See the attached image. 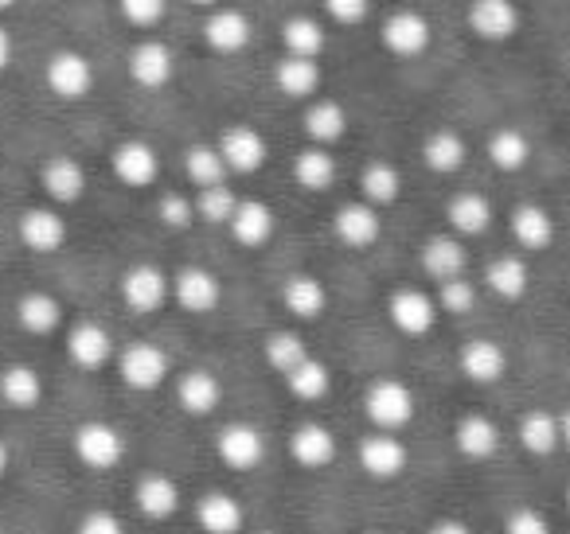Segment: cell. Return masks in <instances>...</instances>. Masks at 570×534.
Here are the masks:
<instances>
[{
  "instance_id": "ee69618b",
  "label": "cell",
  "mask_w": 570,
  "mask_h": 534,
  "mask_svg": "<svg viewBox=\"0 0 570 534\" xmlns=\"http://www.w3.org/2000/svg\"><path fill=\"white\" fill-rule=\"evenodd\" d=\"M184 172H188V180L196 184L199 191L227 180V165H223L215 145H191V149L184 152Z\"/></svg>"
},
{
  "instance_id": "2e32d148",
  "label": "cell",
  "mask_w": 570,
  "mask_h": 534,
  "mask_svg": "<svg viewBox=\"0 0 570 534\" xmlns=\"http://www.w3.org/2000/svg\"><path fill=\"white\" fill-rule=\"evenodd\" d=\"M458 370L473 386H492L504 378L508 352L497 344V339H469V344H461V352H458Z\"/></svg>"
},
{
  "instance_id": "f907efd6",
  "label": "cell",
  "mask_w": 570,
  "mask_h": 534,
  "mask_svg": "<svg viewBox=\"0 0 570 534\" xmlns=\"http://www.w3.org/2000/svg\"><path fill=\"white\" fill-rule=\"evenodd\" d=\"M75 534H126V518L110 507H90L87 515L79 518Z\"/></svg>"
},
{
  "instance_id": "db71d44e",
  "label": "cell",
  "mask_w": 570,
  "mask_h": 534,
  "mask_svg": "<svg viewBox=\"0 0 570 534\" xmlns=\"http://www.w3.org/2000/svg\"><path fill=\"white\" fill-rule=\"evenodd\" d=\"M9 63H12V36L0 28V71H9Z\"/></svg>"
},
{
  "instance_id": "681fc988",
  "label": "cell",
  "mask_w": 570,
  "mask_h": 534,
  "mask_svg": "<svg viewBox=\"0 0 570 534\" xmlns=\"http://www.w3.org/2000/svg\"><path fill=\"white\" fill-rule=\"evenodd\" d=\"M118 9L134 28H153L165 20L168 0H118Z\"/></svg>"
},
{
  "instance_id": "f35d334b",
  "label": "cell",
  "mask_w": 570,
  "mask_h": 534,
  "mask_svg": "<svg viewBox=\"0 0 570 534\" xmlns=\"http://www.w3.org/2000/svg\"><path fill=\"white\" fill-rule=\"evenodd\" d=\"M274 82L285 98H313L321 87V67L317 59H297V56H285L274 71Z\"/></svg>"
},
{
  "instance_id": "d590c367",
  "label": "cell",
  "mask_w": 570,
  "mask_h": 534,
  "mask_svg": "<svg viewBox=\"0 0 570 534\" xmlns=\"http://www.w3.org/2000/svg\"><path fill=\"white\" fill-rule=\"evenodd\" d=\"M465 157H469V145L458 129H434L426 137V145H422V160H426L430 172H442V176L461 172Z\"/></svg>"
},
{
  "instance_id": "277c9868",
  "label": "cell",
  "mask_w": 570,
  "mask_h": 534,
  "mask_svg": "<svg viewBox=\"0 0 570 534\" xmlns=\"http://www.w3.org/2000/svg\"><path fill=\"white\" fill-rule=\"evenodd\" d=\"M266 453H269L266 433L254 422H243V417L223 422V429L215 433V456H219L230 472H254L266 461Z\"/></svg>"
},
{
  "instance_id": "91938a15",
  "label": "cell",
  "mask_w": 570,
  "mask_h": 534,
  "mask_svg": "<svg viewBox=\"0 0 570 534\" xmlns=\"http://www.w3.org/2000/svg\"><path fill=\"white\" fill-rule=\"evenodd\" d=\"M250 534H277V531H250Z\"/></svg>"
},
{
  "instance_id": "5b68a950",
  "label": "cell",
  "mask_w": 570,
  "mask_h": 534,
  "mask_svg": "<svg viewBox=\"0 0 570 534\" xmlns=\"http://www.w3.org/2000/svg\"><path fill=\"white\" fill-rule=\"evenodd\" d=\"M356 464L364 468V476L380 479V484H391L406 472L411 464V448L399 433H367L356 448Z\"/></svg>"
},
{
  "instance_id": "6f0895ef",
  "label": "cell",
  "mask_w": 570,
  "mask_h": 534,
  "mask_svg": "<svg viewBox=\"0 0 570 534\" xmlns=\"http://www.w3.org/2000/svg\"><path fill=\"white\" fill-rule=\"evenodd\" d=\"M191 4H199V9H215L219 0H191Z\"/></svg>"
},
{
  "instance_id": "8d00e7d4",
  "label": "cell",
  "mask_w": 570,
  "mask_h": 534,
  "mask_svg": "<svg viewBox=\"0 0 570 534\" xmlns=\"http://www.w3.org/2000/svg\"><path fill=\"white\" fill-rule=\"evenodd\" d=\"M285 390L294 394L297 402H305V406H313V402L328 398V390H333V370H328L325 359L309 355L302 367L285 375Z\"/></svg>"
},
{
  "instance_id": "7a4b0ae2",
  "label": "cell",
  "mask_w": 570,
  "mask_h": 534,
  "mask_svg": "<svg viewBox=\"0 0 570 534\" xmlns=\"http://www.w3.org/2000/svg\"><path fill=\"white\" fill-rule=\"evenodd\" d=\"M71 448H75V456H79V464H87V468H95V472L118 468V464L126 461V453H129L126 433H121L118 425H110V422H98V417L75 425Z\"/></svg>"
},
{
  "instance_id": "d4e9b609",
  "label": "cell",
  "mask_w": 570,
  "mask_h": 534,
  "mask_svg": "<svg viewBox=\"0 0 570 534\" xmlns=\"http://www.w3.org/2000/svg\"><path fill=\"white\" fill-rule=\"evenodd\" d=\"M282 305L289 316H297V320H321L328 308V289L321 277L313 274H294L282 281Z\"/></svg>"
},
{
  "instance_id": "f1b7e54d",
  "label": "cell",
  "mask_w": 570,
  "mask_h": 534,
  "mask_svg": "<svg viewBox=\"0 0 570 534\" xmlns=\"http://www.w3.org/2000/svg\"><path fill=\"white\" fill-rule=\"evenodd\" d=\"M0 402L17 414H28L43 402V378L36 367L28 363H9V367L0 370Z\"/></svg>"
},
{
  "instance_id": "52a82bcc",
  "label": "cell",
  "mask_w": 570,
  "mask_h": 534,
  "mask_svg": "<svg viewBox=\"0 0 570 534\" xmlns=\"http://www.w3.org/2000/svg\"><path fill=\"white\" fill-rule=\"evenodd\" d=\"M387 316L403 336H411V339L430 336L438 324V300H434V293L403 285V289H395L387 297Z\"/></svg>"
},
{
  "instance_id": "e575fe53",
  "label": "cell",
  "mask_w": 570,
  "mask_h": 534,
  "mask_svg": "<svg viewBox=\"0 0 570 534\" xmlns=\"http://www.w3.org/2000/svg\"><path fill=\"white\" fill-rule=\"evenodd\" d=\"M344 134H348V113H344L341 102H328V98L309 102V110H305V137H309L317 149L336 145Z\"/></svg>"
},
{
  "instance_id": "5bb4252c",
  "label": "cell",
  "mask_w": 570,
  "mask_h": 534,
  "mask_svg": "<svg viewBox=\"0 0 570 534\" xmlns=\"http://www.w3.org/2000/svg\"><path fill=\"white\" fill-rule=\"evenodd\" d=\"M341 453V441L328 429L325 422H302L294 433H289V456L302 464L305 472H321L336 461Z\"/></svg>"
},
{
  "instance_id": "e0dca14e",
  "label": "cell",
  "mask_w": 570,
  "mask_h": 534,
  "mask_svg": "<svg viewBox=\"0 0 570 534\" xmlns=\"http://www.w3.org/2000/svg\"><path fill=\"white\" fill-rule=\"evenodd\" d=\"M196 526L204 534H246V507L230 492H204L196 500Z\"/></svg>"
},
{
  "instance_id": "44dd1931",
  "label": "cell",
  "mask_w": 570,
  "mask_h": 534,
  "mask_svg": "<svg viewBox=\"0 0 570 534\" xmlns=\"http://www.w3.org/2000/svg\"><path fill=\"white\" fill-rule=\"evenodd\" d=\"M176 71V59H173V48L160 40H141L134 51H129V79L145 90H157L173 79Z\"/></svg>"
},
{
  "instance_id": "680465c9",
  "label": "cell",
  "mask_w": 570,
  "mask_h": 534,
  "mask_svg": "<svg viewBox=\"0 0 570 534\" xmlns=\"http://www.w3.org/2000/svg\"><path fill=\"white\" fill-rule=\"evenodd\" d=\"M12 4H17V0H0V12H4V9H12Z\"/></svg>"
},
{
  "instance_id": "ffe728a7",
  "label": "cell",
  "mask_w": 570,
  "mask_h": 534,
  "mask_svg": "<svg viewBox=\"0 0 570 534\" xmlns=\"http://www.w3.org/2000/svg\"><path fill=\"white\" fill-rule=\"evenodd\" d=\"M453 445L465 461H492L500 453V425L489 414H461L453 425Z\"/></svg>"
},
{
  "instance_id": "6da1fadb",
  "label": "cell",
  "mask_w": 570,
  "mask_h": 534,
  "mask_svg": "<svg viewBox=\"0 0 570 534\" xmlns=\"http://www.w3.org/2000/svg\"><path fill=\"white\" fill-rule=\"evenodd\" d=\"M414 390L403 378H372L364 390V414L375 433H403L414 422Z\"/></svg>"
},
{
  "instance_id": "cb8c5ba5",
  "label": "cell",
  "mask_w": 570,
  "mask_h": 534,
  "mask_svg": "<svg viewBox=\"0 0 570 534\" xmlns=\"http://www.w3.org/2000/svg\"><path fill=\"white\" fill-rule=\"evenodd\" d=\"M227 230L235 235L238 246L258 250V246H266L269 238H274L277 215H274V207L262 204V199H238V211H235V219H230Z\"/></svg>"
},
{
  "instance_id": "ab89813d",
  "label": "cell",
  "mask_w": 570,
  "mask_h": 534,
  "mask_svg": "<svg viewBox=\"0 0 570 534\" xmlns=\"http://www.w3.org/2000/svg\"><path fill=\"white\" fill-rule=\"evenodd\" d=\"M282 48L285 56L297 59H317L325 51V28L317 17H289L282 24Z\"/></svg>"
},
{
  "instance_id": "60d3db41",
  "label": "cell",
  "mask_w": 570,
  "mask_h": 534,
  "mask_svg": "<svg viewBox=\"0 0 570 534\" xmlns=\"http://www.w3.org/2000/svg\"><path fill=\"white\" fill-rule=\"evenodd\" d=\"M262 355H266V363L269 367L277 370V375H289V370H297L302 367L305 359H309V344H305L302 336H297V332H269L266 336V344H262Z\"/></svg>"
},
{
  "instance_id": "4316f807",
  "label": "cell",
  "mask_w": 570,
  "mask_h": 534,
  "mask_svg": "<svg viewBox=\"0 0 570 534\" xmlns=\"http://www.w3.org/2000/svg\"><path fill=\"white\" fill-rule=\"evenodd\" d=\"M422 269H426V277H434L438 285L453 281V277H465L469 254H465V246H461V238L458 235L426 238V246H422Z\"/></svg>"
},
{
  "instance_id": "30bf717a",
  "label": "cell",
  "mask_w": 570,
  "mask_h": 534,
  "mask_svg": "<svg viewBox=\"0 0 570 534\" xmlns=\"http://www.w3.org/2000/svg\"><path fill=\"white\" fill-rule=\"evenodd\" d=\"M430 40H434V28H430V20L419 9H399L383 20V48L391 56L414 59L430 48Z\"/></svg>"
},
{
  "instance_id": "4fadbf2b",
  "label": "cell",
  "mask_w": 570,
  "mask_h": 534,
  "mask_svg": "<svg viewBox=\"0 0 570 534\" xmlns=\"http://www.w3.org/2000/svg\"><path fill=\"white\" fill-rule=\"evenodd\" d=\"M173 297H176V305H180L184 313L207 316V313H215V308H219L223 285H219V277H215L212 269L184 266L180 274L173 277Z\"/></svg>"
},
{
  "instance_id": "4dcf8cb0",
  "label": "cell",
  "mask_w": 570,
  "mask_h": 534,
  "mask_svg": "<svg viewBox=\"0 0 570 534\" xmlns=\"http://www.w3.org/2000/svg\"><path fill=\"white\" fill-rule=\"evenodd\" d=\"M17 320L28 336H51V332L63 328V305H59L56 293L32 289L17 300Z\"/></svg>"
},
{
  "instance_id": "603a6c76",
  "label": "cell",
  "mask_w": 570,
  "mask_h": 534,
  "mask_svg": "<svg viewBox=\"0 0 570 534\" xmlns=\"http://www.w3.org/2000/svg\"><path fill=\"white\" fill-rule=\"evenodd\" d=\"M114 176H118L126 188H149L153 180H157L160 172V160L157 152H153L149 141H121L118 149H114Z\"/></svg>"
},
{
  "instance_id": "3957f363",
  "label": "cell",
  "mask_w": 570,
  "mask_h": 534,
  "mask_svg": "<svg viewBox=\"0 0 570 534\" xmlns=\"http://www.w3.org/2000/svg\"><path fill=\"white\" fill-rule=\"evenodd\" d=\"M118 378L137 394H149L157 386H165L168 370H173V359H168L165 347L149 344V339H137V344H126L118 352Z\"/></svg>"
},
{
  "instance_id": "f6af8a7d",
  "label": "cell",
  "mask_w": 570,
  "mask_h": 534,
  "mask_svg": "<svg viewBox=\"0 0 570 534\" xmlns=\"http://www.w3.org/2000/svg\"><path fill=\"white\" fill-rule=\"evenodd\" d=\"M238 211V196L227 188V184H215V188H204L196 196V215L212 227H230Z\"/></svg>"
},
{
  "instance_id": "836d02e7",
  "label": "cell",
  "mask_w": 570,
  "mask_h": 534,
  "mask_svg": "<svg viewBox=\"0 0 570 534\" xmlns=\"http://www.w3.org/2000/svg\"><path fill=\"white\" fill-rule=\"evenodd\" d=\"M512 235H515V243H520L523 250H531V254L551 250V243H554L551 211H547V207H539V204L515 207V211H512Z\"/></svg>"
},
{
  "instance_id": "9f6ffc18",
  "label": "cell",
  "mask_w": 570,
  "mask_h": 534,
  "mask_svg": "<svg viewBox=\"0 0 570 534\" xmlns=\"http://www.w3.org/2000/svg\"><path fill=\"white\" fill-rule=\"evenodd\" d=\"M9 464H12V453H9V445L0 441V479H4V472H9Z\"/></svg>"
},
{
  "instance_id": "d6986e66",
  "label": "cell",
  "mask_w": 570,
  "mask_h": 534,
  "mask_svg": "<svg viewBox=\"0 0 570 534\" xmlns=\"http://www.w3.org/2000/svg\"><path fill=\"white\" fill-rule=\"evenodd\" d=\"M333 230H336V238L348 246V250H367V246L380 243L383 222H380V211H375L372 204L356 199V204H344L341 211H336Z\"/></svg>"
},
{
  "instance_id": "484cf974",
  "label": "cell",
  "mask_w": 570,
  "mask_h": 534,
  "mask_svg": "<svg viewBox=\"0 0 570 534\" xmlns=\"http://www.w3.org/2000/svg\"><path fill=\"white\" fill-rule=\"evenodd\" d=\"M445 219H450L458 238H481L492 227L497 211H492V199L481 196V191H458L445 207Z\"/></svg>"
},
{
  "instance_id": "f546056e",
  "label": "cell",
  "mask_w": 570,
  "mask_h": 534,
  "mask_svg": "<svg viewBox=\"0 0 570 534\" xmlns=\"http://www.w3.org/2000/svg\"><path fill=\"white\" fill-rule=\"evenodd\" d=\"M204 40L219 56H238L250 43V20L238 9H212V17L204 24Z\"/></svg>"
},
{
  "instance_id": "be15d7a7",
  "label": "cell",
  "mask_w": 570,
  "mask_h": 534,
  "mask_svg": "<svg viewBox=\"0 0 570 534\" xmlns=\"http://www.w3.org/2000/svg\"><path fill=\"white\" fill-rule=\"evenodd\" d=\"M0 534H9V531H4V526H0Z\"/></svg>"
},
{
  "instance_id": "11a10c76",
  "label": "cell",
  "mask_w": 570,
  "mask_h": 534,
  "mask_svg": "<svg viewBox=\"0 0 570 534\" xmlns=\"http://www.w3.org/2000/svg\"><path fill=\"white\" fill-rule=\"evenodd\" d=\"M559 445L570 453V409H562L559 414Z\"/></svg>"
},
{
  "instance_id": "94428289",
  "label": "cell",
  "mask_w": 570,
  "mask_h": 534,
  "mask_svg": "<svg viewBox=\"0 0 570 534\" xmlns=\"http://www.w3.org/2000/svg\"><path fill=\"white\" fill-rule=\"evenodd\" d=\"M367 534H391V531H367Z\"/></svg>"
},
{
  "instance_id": "9c48e42d",
  "label": "cell",
  "mask_w": 570,
  "mask_h": 534,
  "mask_svg": "<svg viewBox=\"0 0 570 534\" xmlns=\"http://www.w3.org/2000/svg\"><path fill=\"white\" fill-rule=\"evenodd\" d=\"M67 355H71L75 367L102 370L106 363L118 359V347H114L110 328H102L98 320H79L67 328Z\"/></svg>"
},
{
  "instance_id": "6125c7cd",
  "label": "cell",
  "mask_w": 570,
  "mask_h": 534,
  "mask_svg": "<svg viewBox=\"0 0 570 534\" xmlns=\"http://www.w3.org/2000/svg\"><path fill=\"white\" fill-rule=\"evenodd\" d=\"M567 511H570V487H567Z\"/></svg>"
},
{
  "instance_id": "7c38bea8",
  "label": "cell",
  "mask_w": 570,
  "mask_h": 534,
  "mask_svg": "<svg viewBox=\"0 0 570 534\" xmlns=\"http://www.w3.org/2000/svg\"><path fill=\"white\" fill-rule=\"evenodd\" d=\"M134 503L145 518H153V523H168V518L180 515L184 492L168 472H145L134 487Z\"/></svg>"
},
{
  "instance_id": "1f68e13d",
  "label": "cell",
  "mask_w": 570,
  "mask_h": 534,
  "mask_svg": "<svg viewBox=\"0 0 570 534\" xmlns=\"http://www.w3.org/2000/svg\"><path fill=\"white\" fill-rule=\"evenodd\" d=\"M515 441L528 456H551L559 453V414L551 409H528L515 425Z\"/></svg>"
},
{
  "instance_id": "ba28073f",
  "label": "cell",
  "mask_w": 570,
  "mask_h": 534,
  "mask_svg": "<svg viewBox=\"0 0 570 534\" xmlns=\"http://www.w3.org/2000/svg\"><path fill=\"white\" fill-rule=\"evenodd\" d=\"M219 157L227 165V172H238V176H250L258 172L262 165L269 160V145L266 137L258 134L254 126H227L219 134Z\"/></svg>"
},
{
  "instance_id": "7dc6e473",
  "label": "cell",
  "mask_w": 570,
  "mask_h": 534,
  "mask_svg": "<svg viewBox=\"0 0 570 534\" xmlns=\"http://www.w3.org/2000/svg\"><path fill=\"white\" fill-rule=\"evenodd\" d=\"M157 219L173 230H184L196 219V204H191L188 196H180V191H165V196L157 199Z\"/></svg>"
},
{
  "instance_id": "d6a6232c",
  "label": "cell",
  "mask_w": 570,
  "mask_h": 534,
  "mask_svg": "<svg viewBox=\"0 0 570 534\" xmlns=\"http://www.w3.org/2000/svg\"><path fill=\"white\" fill-rule=\"evenodd\" d=\"M484 285H489L500 300H523L531 289V266L520 258V254L492 258L489 269H484Z\"/></svg>"
},
{
  "instance_id": "8fae6325",
  "label": "cell",
  "mask_w": 570,
  "mask_h": 534,
  "mask_svg": "<svg viewBox=\"0 0 570 534\" xmlns=\"http://www.w3.org/2000/svg\"><path fill=\"white\" fill-rule=\"evenodd\" d=\"M48 90L63 102H79L95 90V67L82 51H56L48 63Z\"/></svg>"
},
{
  "instance_id": "f5cc1de1",
  "label": "cell",
  "mask_w": 570,
  "mask_h": 534,
  "mask_svg": "<svg viewBox=\"0 0 570 534\" xmlns=\"http://www.w3.org/2000/svg\"><path fill=\"white\" fill-rule=\"evenodd\" d=\"M426 534H473V526H465L461 518H438Z\"/></svg>"
},
{
  "instance_id": "c3c4849f",
  "label": "cell",
  "mask_w": 570,
  "mask_h": 534,
  "mask_svg": "<svg viewBox=\"0 0 570 534\" xmlns=\"http://www.w3.org/2000/svg\"><path fill=\"white\" fill-rule=\"evenodd\" d=\"M504 534H554L551 518L535 507H512L504 515Z\"/></svg>"
},
{
  "instance_id": "83f0119b",
  "label": "cell",
  "mask_w": 570,
  "mask_h": 534,
  "mask_svg": "<svg viewBox=\"0 0 570 534\" xmlns=\"http://www.w3.org/2000/svg\"><path fill=\"white\" fill-rule=\"evenodd\" d=\"M40 184L56 204H79L87 196V168L75 157H51L40 168Z\"/></svg>"
},
{
  "instance_id": "b9f144b4",
  "label": "cell",
  "mask_w": 570,
  "mask_h": 534,
  "mask_svg": "<svg viewBox=\"0 0 570 534\" xmlns=\"http://www.w3.org/2000/svg\"><path fill=\"white\" fill-rule=\"evenodd\" d=\"M294 176H297V184H302L305 191H328L336 184V160H333V152L328 149H305V152H297V160H294Z\"/></svg>"
},
{
  "instance_id": "ac0fdd59",
  "label": "cell",
  "mask_w": 570,
  "mask_h": 534,
  "mask_svg": "<svg viewBox=\"0 0 570 534\" xmlns=\"http://www.w3.org/2000/svg\"><path fill=\"white\" fill-rule=\"evenodd\" d=\"M219 402H223V383L212 370L196 367L176 378V406L188 417H212L219 409Z\"/></svg>"
},
{
  "instance_id": "9a60e30c",
  "label": "cell",
  "mask_w": 570,
  "mask_h": 534,
  "mask_svg": "<svg viewBox=\"0 0 570 534\" xmlns=\"http://www.w3.org/2000/svg\"><path fill=\"white\" fill-rule=\"evenodd\" d=\"M469 28L476 40L504 43L520 32V9L515 0H469Z\"/></svg>"
},
{
  "instance_id": "bcb514c9",
  "label": "cell",
  "mask_w": 570,
  "mask_h": 534,
  "mask_svg": "<svg viewBox=\"0 0 570 534\" xmlns=\"http://www.w3.org/2000/svg\"><path fill=\"white\" fill-rule=\"evenodd\" d=\"M438 300V313H450V316H465L476 308V285L469 277H453V281H442L434 293Z\"/></svg>"
},
{
  "instance_id": "7402d4cb",
  "label": "cell",
  "mask_w": 570,
  "mask_h": 534,
  "mask_svg": "<svg viewBox=\"0 0 570 534\" xmlns=\"http://www.w3.org/2000/svg\"><path fill=\"white\" fill-rule=\"evenodd\" d=\"M20 243L32 254H56L67 243V222L56 207H32L20 215Z\"/></svg>"
},
{
  "instance_id": "74e56055",
  "label": "cell",
  "mask_w": 570,
  "mask_h": 534,
  "mask_svg": "<svg viewBox=\"0 0 570 534\" xmlns=\"http://www.w3.org/2000/svg\"><path fill=\"white\" fill-rule=\"evenodd\" d=\"M360 191H364V204H372L375 211L380 207H391L399 196H403V172H399L391 160H372L360 176Z\"/></svg>"
},
{
  "instance_id": "7bdbcfd3",
  "label": "cell",
  "mask_w": 570,
  "mask_h": 534,
  "mask_svg": "<svg viewBox=\"0 0 570 534\" xmlns=\"http://www.w3.org/2000/svg\"><path fill=\"white\" fill-rule=\"evenodd\" d=\"M489 160L500 168V172H520L531 160V141L520 129H497L489 137Z\"/></svg>"
},
{
  "instance_id": "816d5d0a",
  "label": "cell",
  "mask_w": 570,
  "mask_h": 534,
  "mask_svg": "<svg viewBox=\"0 0 570 534\" xmlns=\"http://www.w3.org/2000/svg\"><path fill=\"white\" fill-rule=\"evenodd\" d=\"M325 12L336 24H364L372 17V0H325Z\"/></svg>"
},
{
  "instance_id": "8992f818",
  "label": "cell",
  "mask_w": 570,
  "mask_h": 534,
  "mask_svg": "<svg viewBox=\"0 0 570 534\" xmlns=\"http://www.w3.org/2000/svg\"><path fill=\"white\" fill-rule=\"evenodd\" d=\"M118 289H121L126 308H134V313H141V316L165 308V300L173 297V281H168L165 269L153 266V261H137V266H129L126 274H121Z\"/></svg>"
}]
</instances>
